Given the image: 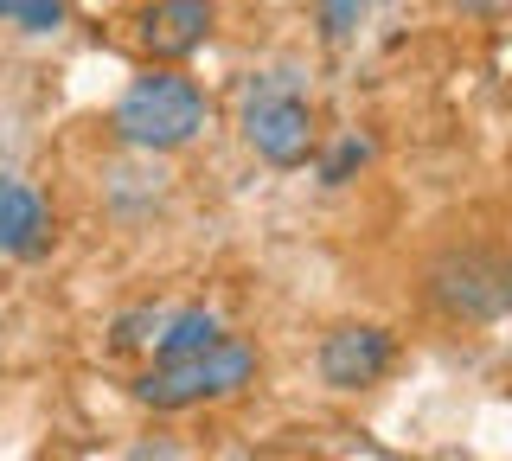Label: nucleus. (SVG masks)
I'll use <instances>...</instances> for the list:
<instances>
[{
  "label": "nucleus",
  "mask_w": 512,
  "mask_h": 461,
  "mask_svg": "<svg viewBox=\"0 0 512 461\" xmlns=\"http://www.w3.org/2000/svg\"><path fill=\"white\" fill-rule=\"evenodd\" d=\"M128 148H148V154H173L186 141H199L205 129V90L180 71H141L135 84L116 97V116H109Z\"/></svg>",
  "instance_id": "1"
},
{
  "label": "nucleus",
  "mask_w": 512,
  "mask_h": 461,
  "mask_svg": "<svg viewBox=\"0 0 512 461\" xmlns=\"http://www.w3.org/2000/svg\"><path fill=\"white\" fill-rule=\"evenodd\" d=\"M256 378V346L244 340H218L205 353H186V359H160L154 372L135 378V397L154 410H192V404H212V397H237Z\"/></svg>",
  "instance_id": "2"
},
{
  "label": "nucleus",
  "mask_w": 512,
  "mask_h": 461,
  "mask_svg": "<svg viewBox=\"0 0 512 461\" xmlns=\"http://www.w3.org/2000/svg\"><path fill=\"white\" fill-rule=\"evenodd\" d=\"M429 301L461 327H493L512 301V269L500 250H480V244L442 250L429 263Z\"/></svg>",
  "instance_id": "3"
},
{
  "label": "nucleus",
  "mask_w": 512,
  "mask_h": 461,
  "mask_svg": "<svg viewBox=\"0 0 512 461\" xmlns=\"http://www.w3.org/2000/svg\"><path fill=\"white\" fill-rule=\"evenodd\" d=\"M244 141L263 154L269 167H301L314 154V103L301 97V84L288 71H269L250 84L244 97Z\"/></svg>",
  "instance_id": "4"
},
{
  "label": "nucleus",
  "mask_w": 512,
  "mask_h": 461,
  "mask_svg": "<svg viewBox=\"0 0 512 461\" xmlns=\"http://www.w3.org/2000/svg\"><path fill=\"white\" fill-rule=\"evenodd\" d=\"M397 346L384 327H333L327 340H320V378H327L333 391H365L378 385L384 372H391Z\"/></svg>",
  "instance_id": "5"
},
{
  "label": "nucleus",
  "mask_w": 512,
  "mask_h": 461,
  "mask_svg": "<svg viewBox=\"0 0 512 461\" xmlns=\"http://www.w3.org/2000/svg\"><path fill=\"white\" fill-rule=\"evenodd\" d=\"M212 20H218L212 0H154V7L141 13V45H148L154 58H192L212 39Z\"/></svg>",
  "instance_id": "6"
},
{
  "label": "nucleus",
  "mask_w": 512,
  "mask_h": 461,
  "mask_svg": "<svg viewBox=\"0 0 512 461\" xmlns=\"http://www.w3.org/2000/svg\"><path fill=\"white\" fill-rule=\"evenodd\" d=\"M52 231V212L45 199L20 180H0V257H32Z\"/></svg>",
  "instance_id": "7"
},
{
  "label": "nucleus",
  "mask_w": 512,
  "mask_h": 461,
  "mask_svg": "<svg viewBox=\"0 0 512 461\" xmlns=\"http://www.w3.org/2000/svg\"><path fill=\"white\" fill-rule=\"evenodd\" d=\"M167 333H160V359H186V353H205V346L218 340V314H205V308H180V314H167L160 321Z\"/></svg>",
  "instance_id": "8"
},
{
  "label": "nucleus",
  "mask_w": 512,
  "mask_h": 461,
  "mask_svg": "<svg viewBox=\"0 0 512 461\" xmlns=\"http://www.w3.org/2000/svg\"><path fill=\"white\" fill-rule=\"evenodd\" d=\"M0 26H13V33H58L64 0H0Z\"/></svg>",
  "instance_id": "9"
},
{
  "label": "nucleus",
  "mask_w": 512,
  "mask_h": 461,
  "mask_svg": "<svg viewBox=\"0 0 512 461\" xmlns=\"http://www.w3.org/2000/svg\"><path fill=\"white\" fill-rule=\"evenodd\" d=\"M365 161H372V141L346 135L340 148L327 154V167H320V180H327V186H346V180H352V167H365Z\"/></svg>",
  "instance_id": "10"
},
{
  "label": "nucleus",
  "mask_w": 512,
  "mask_h": 461,
  "mask_svg": "<svg viewBox=\"0 0 512 461\" xmlns=\"http://www.w3.org/2000/svg\"><path fill=\"white\" fill-rule=\"evenodd\" d=\"M359 7H365V0H320V13H327V39H346L352 26H359Z\"/></svg>",
  "instance_id": "11"
},
{
  "label": "nucleus",
  "mask_w": 512,
  "mask_h": 461,
  "mask_svg": "<svg viewBox=\"0 0 512 461\" xmlns=\"http://www.w3.org/2000/svg\"><path fill=\"white\" fill-rule=\"evenodd\" d=\"M455 13H500V0H448Z\"/></svg>",
  "instance_id": "12"
}]
</instances>
